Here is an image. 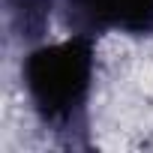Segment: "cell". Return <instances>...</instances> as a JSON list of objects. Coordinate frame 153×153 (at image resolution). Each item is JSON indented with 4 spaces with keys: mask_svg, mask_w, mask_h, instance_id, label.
I'll return each instance as SVG.
<instances>
[{
    "mask_svg": "<svg viewBox=\"0 0 153 153\" xmlns=\"http://www.w3.org/2000/svg\"><path fill=\"white\" fill-rule=\"evenodd\" d=\"M93 39L72 33L57 45L33 48L21 63L27 99L60 147H87V102L93 90Z\"/></svg>",
    "mask_w": 153,
    "mask_h": 153,
    "instance_id": "obj_1",
    "label": "cell"
},
{
    "mask_svg": "<svg viewBox=\"0 0 153 153\" xmlns=\"http://www.w3.org/2000/svg\"><path fill=\"white\" fill-rule=\"evenodd\" d=\"M57 15L63 27L84 36L105 30L129 36L153 33V0H57Z\"/></svg>",
    "mask_w": 153,
    "mask_h": 153,
    "instance_id": "obj_2",
    "label": "cell"
},
{
    "mask_svg": "<svg viewBox=\"0 0 153 153\" xmlns=\"http://www.w3.org/2000/svg\"><path fill=\"white\" fill-rule=\"evenodd\" d=\"M54 12H57V0H6L3 15H6L9 39L24 42V45L42 39Z\"/></svg>",
    "mask_w": 153,
    "mask_h": 153,
    "instance_id": "obj_3",
    "label": "cell"
}]
</instances>
